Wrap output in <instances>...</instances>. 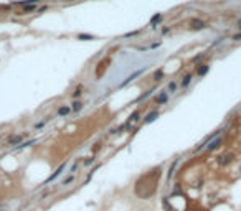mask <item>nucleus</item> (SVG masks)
<instances>
[{"label":"nucleus","mask_w":241,"mask_h":211,"mask_svg":"<svg viewBox=\"0 0 241 211\" xmlns=\"http://www.w3.org/2000/svg\"><path fill=\"white\" fill-rule=\"evenodd\" d=\"M160 33H162V35H169L170 33V27H164L162 30H160Z\"/></svg>","instance_id":"34"},{"label":"nucleus","mask_w":241,"mask_h":211,"mask_svg":"<svg viewBox=\"0 0 241 211\" xmlns=\"http://www.w3.org/2000/svg\"><path fill=\"white\" fill-rule=\"evenodd\" d=\"M101 145H102L101 142H97V144L94 145V149H93V154H96V152H97V150H99V149H101Z\"/></svg>","instance_id":"36"},{"label":"nucleus","mask_w":241,"mask_h":211,"mask_svg":"<svg viewBox=\"0 0 241 211\" xmlns=\"http://www.w3.org/2000/svg\"><path fill=\"white\" fill-rule=\"evenodd\" d=\"M229 40H231V42H233V43H239V42H241V32H238V33H234V35H233V37H231V38H229Z\"/></svg>","instance_id":"30"},{"label":"nucleus","mask_w":241,"mask_h":211,"mask_svg":"<svg viewBox=\"0 0 241 211\" xmlns=\"http://www.w3.org/2000/svg\"><path fill=\"white\" fill-rule=\"evenodd\" d=\"M73 180H74V173H71L70 177H66L65 180H63V183H61V185H63V186H66V185H70Z\"/></svg>","instance_id":"31"},{"label":"nucleus","mask_w":241,"mask_h":211,"mask_svg":"<svg viewBox=\"0 0 241 211\" xmlns=\"http://www.w3.org/2000/svg\"><path fill=\"white\" fill-rule=\"evenodd\" d=\"M63 2H74V0H63Z\"/></svg>","instance_id":"39"},{"label":"nucleus","mask_w":241,"mask_h":211,"mask_svg":"<svg viewBox=\"0 0 241 211\" xmlns=\"http://www.w3.org/2000/svg\"><path fill=\"white\" fill-rule=\"evenodd\" d=\"M154 81H155V83H159V81H162L164 79V69L162 68H159L155 73H154V78H152Z\"/></svg>","instance_id":"23"},{"label":"nucleus","mask_w":241,"mask_h":211,"mask_svg":"<svg viewBox=\"0 0 241 211\" xmlns=\"http://www.w3.org/2000/svg\"><path fill=\"white\" fill-rule=\"evenodd\" d=\"M223 144V135H218V137H215L213 140H210L208 142V145L205 147V150L206 152H213V150H216L220 145Z\"/></svg>","instance_id":"8"},{"label":"nucleus","mask_w":241,"mask_h":211,"mask_svg":"<svg viewBox=\"0 0 241 211\" xmlns=\"http://www.w3.org/2000/svg\"><path fill=\"white\" fill-rule=\"evenodd\" d=\"M83 102L79 101V99H76V101H73V104H71V109H73V112H79V110H83Z\"/></svg>","instance_id":"22"},{"label":"nucleus","mask_w":241,"mask_h":211,"mask_svg":"<svg viewBox=\"0 0 241 211\" xmlns=\"http://www.w3.org/2000/svg\"><path fill=\"white\" fill-rule=\"evenodd\" d=\"M140 32H142V30H135V32L125 33V35H122V38H134V37H137V35H140Z\"/></svg>","instance_id":"29"},{"label":"nucleus","mask_w":241,"mask_h":211,"mask_svg":"<svg viewBox=\"0 0 241 211\" xmlns=\"http://www.w3.org/2000/svg\"><path fill=\"white\" fill-rule=\"evenodd\" d=\"M93 163H96V155L86 157V158H84V162H83V165H84V167H91Z\"/></svg>","instance_id":"27"},{"label":"nucleus","mask_w":241,"mask_h":211,"mask_svg":"<svg viewBox=\"0 0 241 211\" xmlns=\"http://www.w3.org/2000/svg\"><path fill=\"white\" fill-rule=\"evenodd\" d=\"M210 71V64L208 63H200L195 66V74L198 76V78H203V76H206Z\"/></svg>","instance_id":"7"},{"label":"nucleus","mask_w":241,"mask_h":211,"mask_svg":"<svg viewBox=\"0 0 241 211\" xmlns=\"http://www.w3.org/2000/svg\"><path fill=\"white\" fill-rule=\"evenodd\" d=\"M43 0H22V2H13L15 7H25V5H40Z\"/></svg>","instance_id":"16"},{"label":"nucleus","mask_w":241,"mask_h":211,"mask_svg":"<svg viewBox=\"0 0 241 211\" xmlns=\"http://www.w3.org/2000/svg\"><path fill=\"white\" fill-rule=\"evenodd\" d=\"M45 10H48V5H42V7L37 10V13H42V12H45Z\"/></svg>","instance_id":"35"},{"label":"nucleus","mask_w":241,"mask_h":211,"mask_svg":"<svg viewBox=\"0 0 241 211\" xmlns=\"http://www.w3.org/2000/svg\"><path fill=\"white\" fill-rule=\"evenodd\" d=\"M169 211H175V209H172V208H169Z\"/></svg>","instance_id":"40"},{"label":"nucleus","mask_w":241,"mask_h":211,"mask_svg":"<svg viewBox=\"0 0 241 211\" xmlns=\"http://www.w3.org/2000/svg\"><path fill=\"white\" fill-rule=\"evenodd\" d=\"M162 20H164V15H162V13H155V15H152V17H150V20H149V27H152L154 30H155L157 25H160V23H162Z\"/></svg>","instance_id":"12"},{"label":"nucleus","mask_w":241,"mask_h":211,"mask_svg":"<svg viewBox=\"0 0 241 211\" xmlns=\"http://www.w3.org/2000/svg\"><path fill=\"white\" fill-rule=\"evenodd\" d=\"M155 91H157V87H155V86H154V87H150V89H149V91H145L144 94H140L139 97H137V99H135V102L139 104V102H142V101H145V99H149V97H150V96H152V94H154V92H155Z\"/></svg>","instance_id":"14"},{"label":"nucleus","mask_w":241,"mask_h":211,"mask_svg":"<svg viewBox=\"0 0 241 211\" xmlns=\"http://www.w3.org/2000/svg\"><path fill=\"white\" fill-rule=\"evenodd\" d=\"M236 28H238V32H241V17L236 20Z\"/></svg>","instance_id":"37"},{"label":"nucleus","mask_w":241,"mask_h":211,"mask_svg":"<svg viewBox=\"0 0 241 211\" xmlns=\"http://www.w3.org/2000/svg\"><path fill=\"white\" fill-rule=\"evenodd\" d=\"M223 40H225V38H218V40H216V42L213 43V46H216V45H220V43L223 42Z\"/></svg>","instance_id":"38"},{"label":"nucleus","mask_w":241,"mask_h":211,"mask_svg":"<svg viewBox=\"0 0 241 211\" xmlns=\"http://www.w3.org/2000/svg\"><path fill=\"white\" fill-rule=\"evenodd\" d=\"M233 158H234V154L233 152H228V154H223V155L218 157V163H220L221 167H226L228 163L233 162Z\"/></svg>","instance_id":"9"},{"label":"nucleus","mask_w":241,"mask_h":211,"mask_svg":"<svg viewBox=\"0 0 241 211\" xmlns=\"http://www.w3.org/2000/svg\"><path fill=\"white\" fill-rule=\"evenodd\" d=\"M38 142V140L37 139H30V140H27V142H22L20 145H18V147H15V149H12V150H22V149H27V147H30V145H33V144H37Z\"/></svg>","instance_id":"18"},{"label":"nucleus","mask_w":241,"mask_h":211,"mask_svg":"<svg viewBox=\"0 0 241 211\" xmlns=\"http://www.w3.org/2000/svg\"><path fill=\"white\" fill-rule=\"evenodd\" d=\"M169 99H170V94L167 92V89H160L159 94L155 96V106H164V104H167Z\"/></svg>","instance_id":"5"},{"label":"nucleus","mask_w":241,"mask_h":211,"mask_svg":"<svg viewBox=\"0 0 241 211\" xmlns=\"http://www.w3.org/2000/svg\"><path fill=\"white\" fill-rule=\"evenodd\" d=\"M51 119H53V117L48 115V117H45V119H43L42 122H37V124H35V130H40V129H43V127H45V124H47V122H50Z\"/></svg>","instance_id":"24"},{"label":"nucleus","mask_w":241,"mask_h":211,"mask_svg":"<svg viewBox=\"0 0 241 211\" xmlns=\"http://www.w3.org/2000/svg\"><path fill=\"white\" fill-rule=\"evenodd\" d=\"M107 64H109V58H106V60H101L99 64H97V69H96V78L99 79L102 73H106V69H107Z\"/></svg>","instance_id":"10"},{"label":"nucleus","mask_w":241,"mask_h":211,"mask_svg":"<svg viewBox=\"0 0 241 211\" xmlns=\"http://www.w3.org/2000/svg\"><path fill=\"white\" fill-rule=\"evenodd\" d=\"M206 27H208V23L202 18H190V22H188V28L192 32H202Z\"/></svg>","instance_id":"3"},{"label":"nucleus","mask_w":241,"mask_h":211,"mask_svg":"<svg viewBox=\"0 0 241 211\" xmlns=\"http://www.w3.org/2000/svg\"><path fill=\"white\" fill-rule=\"evenodd\" d=\"M96 37L94 35H89V33H78V40L79 42H93Z\"/></svg>","instance_id":"19"},{"label":"nucleus","mask_w":241,"mask_h":211,"mask_svg":"<svg viewBox=\"0 0 241 211\" xmlns=\"http://www.w3.org/2000/svg\"><path fill=\"white\" fill-rule=\"evenodd\" d=\"M205 58H206V53H200V55H197V56L192 58V63L193 64H200V63L205 60Z\"/></svg>","instance_id":"25"},{"label":"nucleus","mask_w":241,"mask_h":211,"mask_svg":"<svg viewBox=\"0 0 241 211\" xmlns=\"http://www.w3.org/2000/svg\"><path fill=\"white\" fill-rule=\"evenodd\" d=\"M79 168V160H74V163H73V167L70 168V173H74L76 170Z\"/></svg>","instance_id":"32"},{"label":"nucleus","mask_w":241,"mask_h":211,"mask_svg":"<svg viewBox=\"0 0 241 211\" xmlns=\"http://www.w3.org/2000/svg\"><path fill=\"white\" fill-rule=\"evenodd\" d=\"M147 71V66H142V68H139V69H135V71L134 73H130L129 76H127V78H125L124 81H122V83H120L119 84V89H122V87H125V86H129L130 83H132V81L135 79V78H139V76H142V74H144Z\"/></svg>","instance_id":"2"},{"label":"nucleus","mask_w":241,"mask_h":211,"mask_svg":"<svg viewBox=\"0 0 241 211\" xmlns=\"http://www.w3.org/2000/svg\"><path fill=\"white\" fill-rule=\"evenodd\" d=\"M99 167H101V165H96V167H94V168H93V170H91V172L88 173V177H86V180H84V185H88V183H89V180H91V178H93V175H94V172H96V170H97V168H99Z\"/></svg>","instance_id":"28"},{"label":"nucleus","mask_w":241,"mask_h":211,"mask_svg":"<svg viewBox=\"0 0 241 211\" xmlns=\"http://www.w3.org/2000/svg\"><path fill=\"white\" fill-rule=\"evenodd\" d=\"M73 112V109H71V106H60L58 110H56V114H58L60 117H66V115H70Z\"/></svg>","instance_id":"13"},{"label":"nucleus","mask_w":241,"mask_h":211,"mask_svg":"<svg viewBox=\"0 0 241 211\" xmlns=\"http://www.w3.org/2000/svg\"><path fill=\"white\" fill-rule=\"evenodd\" d=\"M25 137H28V134H18V135H12V137L7 140V147H10V149L18 147V145L23 142Z\"/></svg>","instance_id":"4"},{"label":"nucleus","mask_w":241,"mask_h":211,"mask_svg":"<svg viewBox=\"0 0 241 211\" xmlns=\"http://www.w3.org/2000/svg\"><path fill=\"white\" fill-rule=\"evenodd\" d=\"M177 165H179V158H177V160H175L174 163H172V167L169 168V173H167V180H169V181H170V178H172V177H174V172H175Z\"/></svg>","instance_id":"26"},{"label":"nucleus","mask_w":241,"mask_h":211,"mask_svg":"<svg viewBox=\"0 0 241 211\" xmlns=\"http://www.w3.org/2000/svg\"><path fill=\"white\" fill-rule=\"evenodd\" d=\"M37 10H38V5H25V7H22V10L18 12V15H30Z\"/></svg>","instance_id":"15"},{"label":"nucleus","mask_w":241,"mask_h":211,"mask_svg":"<svg viewBox=\"0 0 241 211\" xmlns=\"http://www.w3.org/2000/svg\"><path fill=\"white\" fill-rule=\"evenodd\" d=\"M159 46H162V42H155V43H152L150 46H147L145 50H155V48H159Z\"/></svg>","instance_id":"33"},{"label":"nucleus","mask_w":241,"mask_h":211,"mask_svg":"<svg viewBox=\"0 0 241 211\" xmlns=\"http://www.w3.org/2000/svg\"><path fill=\"white\" fill-rule=\"evenodd\" d=\"M68 163H70V160H65V162H63V163H61V165H60L58 168H56V170H55V172H53V173H51V175H50V177H48L47 180H45V181H43V183H42V186H45V185H50V183H51V181H55V180H56V178H58V177H60V175H61L63 172H66V168H68Z\"/></svg>","instance_id":"1"},{"label":"nucleus","mask_w":241,"mask_h":211,"mask_svg":"<svg viewBox=\"0 0 241 211\" xmlns=\"http://www.w3.org/2000/svg\"><path fill=\"white\" fill-rule=\"evenodd\" d=\"M159 115H160V112H159V109H154V110H150L144 119H142V124L144 125H149V124H152V122H155L157 119H159Z\"/></svg>","instance_id":"6"},{"label":"nucleus","mask_w":241,"mask_h":211,"mask_svg":"<svg viewBox=\"0 0 241 211\" xmlns=\"http://www.w3.org/2000/svg\"><path fill=\"white\" fill-rule=\"evenodd\" d=\"M81 96H83V84H79L76 89L71 92V97H73V101H76V99H79Z\"/></svg>","instance_id":"21"},{"label":"nucleus","mask_w":241,"mask_h":211,"mask_svg":"<svg viewBox=\"0 0 241 211\" xmlns=\"http://www.w3.org/2000/svg\"><path fill=\"white\" fill-rule=\"evenodd\" d=\"M179 86H180V84L177 83L175 79H170L169 84H167V92H169V94H175L177 89H179Z\"/></svg>","instance_id":"17"},{"label":"nucleus","mask_w":241,"mask_h":211,"mask_svg":"<svg viewBox=\"0 0 241 211\" xmlns=\"http://www.w3.org/2000/svg\"><path fill=\"white\" fill-rule=\"evenodd\" d=\"M192 81H193V73H185L180 79V87L182 89H187V87L192 84Z\"/></svg>","instance_id":"11"},{"label":"nucleus","mask_w":241,"mask_h":211,"mask_svg":"<svg viewBox=\"0 0 241 211\" xmlns=\"http://www.w3.org/2000/svg\"><path fill=\"white\" fill-rule=\"evenodd\" d=\"M139 119H140V109H135L134 112L129 115V119H127V120L130 122V124H135V122L139 120Z\"/></svg>","instance_id":"20"},{"label":"nucleus","mask_w":241,"mask_h":211,"mask_svg":"<svg viewBox=\"0 0 241 211\" xmlns=\"http://www.w3.org/2000/svg\"><path fill=\"white\" fill-rule=\"evenodd\" d=\"M2 10H3V7H0V12H2Z\"/></svg>","instance_id":"41"}]
</instances>
